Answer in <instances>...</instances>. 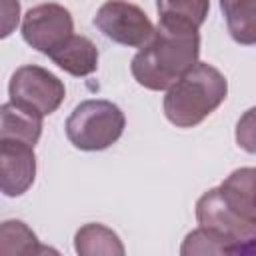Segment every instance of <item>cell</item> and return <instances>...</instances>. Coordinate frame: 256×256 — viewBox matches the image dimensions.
<instances>
[{"instance_id":"obj_7","label":"cell","mask_w":256,"mask_h":256,"mask_svg":"<svg viewBox=\"0 0 256 256\" xmlns=\"http://www.w3.org/2000/svg\"><path fill=\"white\" fill-rule=\"evenodd\" d=\"M74 32V20L68 8L56 2H44L30 8L22 18V38L42 54H50Z\"/></svg>"},{"instance_id":"obj_13","label":"cell","mask_w":256,"mask_h":256,"mask_svg":"<svg viewBox=\"0 0 256 256\" xmlns=\"http://www.w3.org/2000/svg\"><path fill=\"white\" fill-rule=\"evenodd\" d=\"M158 20L200 28L208 16L210 0H156Z\"/></svg>"},{"instance_id":"obj_12","label":"cell","mask_w":256,"mask_h":256,"mask_svg":"<svg viewBox=\"0 0 256 256\" xmlns=\"http://www.w3.org/2000/svg\"><path fill=\"white\" fill-rule=\"evenodd\" d=\"M228 32L242 46L256 44V0H220Z\"/></svg>"},{"instance_id":"obj_6","label":"cell","mask_w":256,"mask_h":256,"mask_svg":"<svg viewBox=\"0 0 256 256\" xmlns=\"http://www.w3.org/2000/svg\"><path fill=\"white\" fill-rule=\"evenodd\" d=\"M94 26L108 40L128 48L146 46L156 32L146 12L126 0H106L94 16Z\"/></svg>"},{"instance_id":"obj_9","label":"cell","mask_w":256,"mask_h":256,"mask_svg":"<svg viewBox=\"0 0 256 256\" xmlns=\"http://www.w3.org/2000/svg\"><path fill=\"white\" fill-rule=\"evenodd\" d=\"M48 58L62 68L64 72L80 78V76H88L92 72H96L98 68V48L96 44L86 38V36H78L72 34L68 36L60 46H56Z\"/></svg>"},{"instance_id":"obj_3","label":"cell","mask_w":256,"mask_h":256,"mask_svg":"<svg viewBox=\"0 0 256 256\" xmlns=\"http://www.w3.org/2000/svg\"><path fill=\"white\" fill-rule=\"evenodd\" d=\"M228 96L226 76L206 62H196L164 96V116L178 128H194Z\"/></svg>"},{"instance_id":"obj_15","label":"cell","mask_w":256,"mask_h":256,"mask_svg":"<svg viewBox=\"0 0 256 256\" xmlns=\"http://www.w3.org/2000/svg\"><path fill=\"white\" fill-rule=\"evenodd\" d=\"M180 254H230V250L218 234L204 226H198L184 238Z\"/></svg>"},{"instance_id":"obj_11","label":"cell","mask_w":256,"mask_h":256,"mask_svg":"<svg viewBox=\"0 0 256 256\" xmlns=\"http://www.w3.org/2000/svg\"><path fill=\"white\" fill-rule=\"evenodd\" d=\"M74 250L80 256H122L126 250L118 234L104 224H84L74 236Z\"/></svg>"},{"instance_id":"obj_16","label":"cell","mask_w":256,"mask_h":256,"mask_svg":"<svg viewBox=\"0 0 256 256\" xmlns=\"http://www.w3.org/2000/svg\"><path fill=\"white\" fill-rule=\"evenodd\" d=\"M234 138L236 144L248 152V154H256V106L248 108L236 122V130H234Z\"/></svg>"},{"instance_id":"obj_1","label":"cell","mask_w":256,"mask_h":256,"mask_svg":"<svg viewBox=\"0 0 256 256\" xmlns=\"http://www.w3.org/2000/svg\"><path fill=\"white\" fill-rule=\"evenodd\" d=\"M198 226L218 234L230 254H256V168L244 166L196 202Z\"/></svg>"},{"instance_id":"obj_4","label":"cell","mask_w":256,"mask_h":256,"mask_svg":"<svg viewBox=\"0 0 256 256\" xmlns=\"http://www.w3.org/2000/svg\"><path fill=\"white\" fill-rule=\"evenodd\" d=\"M126 126L124 112L110 100H84L68 116L64 128L70 144L84 152L110 148Z\"/></svg>"},{"instance_id":"obj_2","label":"cell","mask_w":256,"mask_h":256,"mask_svg":"<svg viewBox=\"0 0 256 256\" xmlns=\"http://www.w3.org/2000/svg\"><path fill=\"white\" fill-rule=\"evenodd\" d=\"M198 28L158 20L152 40L134 54L130 70L140 86L160 92L180 80L198 62Z\"/></svg>"},{"instance_id":"obj_14","label":"cell","mask_w":256,"mask_h":256,"mask_svg":"<svg viewBox=\"0 0 256 256\" xmlns=\"http://www.w3.org/2000/svg\"><path fill=\"white\" fill-rule=\"evenodd\" d=\"M0 250L4 254H36L46 252L38 244L36 234L22 222V220H6L0 228Z\"/></svg>"},{"instance_id":"obj_17","label":"cell","mask_w":256,"mask_h":256,"mask_svg":"<svg viewBox=\"0 0 256 256\" xmlns=\"http://www.w3.org/2000/svg\"><path fill=\"white\" fill-rule=\"evenodd\" d=\"M2 10H4V18H2V38H6V36L14 30V26L18 24V18H20V2H18V0H4Z\"/></svg>"},{"instance_id":"obj_10","label":"cell","mask_w":256,"mask_h":256,"mask_svg":"<svg viewBox=\"0 0 256 256\" xmlns=\"http://www.w3.org/2000/svg\"><path fill=\"white\" fill-rule=\"evenodd\" d=\"M0 118H2L0 138L22 140L32 146L38 144L42 134V118H44L42 114L8 100L0 108Z\"/></svg>"},{"instance_id":"obj_5","label":"cell","mask_w":256,"mask_h":256,"mask_svg":"<svg viewBox=\"0 0 256 256\" xmlns=\"http://www.w3.org/2000/svg\"><path fill=\"white\" fill-rule=\"evenodd\" d=\"M8 94L14 104L30 108L42 116H50L60 108L66 96L64 82L42 66H20L8 84Z\"/></svg>"},{"instance_id":"obj_8","label":"cell","mask_w":256,"mask_h":256,"mask_svg":"<svg viewBox=\"0 0 256 256\" xmlns=\"http://www.w3.org/2000/svg\"><path fill=\"white\" fill-rule=\"evenodd\" d=\"M34 146L22 140L0 138V188L4 196H22L34 184Z\"/></svg>"}]
</instances>
